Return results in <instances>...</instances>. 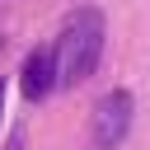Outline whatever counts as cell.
I'll return each mask as SVG.
<instances>
[{"mask_svg": "<svg viewBox=\"0 0 150 150\" xmlns=\"http://www.w3.org/2000/svg\"><path fill=\"white\" fill-rule=\"evenodd\" d=\"M0 112H5V84H0Z\"/></svg>", "mask_w": 150, "mask_h": 150, "instance_id": "5b68a950", "label": "cell"}, {"mask_svg": "<svg viewBox=\"0 0 150 150\" xmlns=\"http://www.w3.org/2000/svg\"><path fill=\"white\" fill-rule=\"evenodd\" d=\"M5 150H28V136H23V127H14V131H9V141H5Z\"/></svg>", "mask_w": 150, "mask_h": 150, "instance_id": "277c9868", "label": "cell"}, {"mask_svg": "<svg viewBox=\"0 0 150 150\" xmlns=\"http://www.w3.org/2000/svg\"><path fill=\"white\" fill-rule=\"evenodd\" d=\"M56 75H61V89H75L94 75L98 56H103V14L94 5H80L61 19V33H56Z\"/></svg>", "mask_w": 150, "mask_h": 150, "instance_id": "6da1fadb", "label": "cell"}, {"mask_svg": "<svg viewBox=\"0 0 150 150\" xmlns=\"http://www.w3.org/2000/svg\"><path fill=\"white\" fill-rule=\"evenodd\" d=\"M19 89L23 98L42 103L52 89H61V75H56V47H33L28 61H23V75H19Z\"/></svg>", "mask_w": 150, "mask_h": 150, "instance_id": "3957f363", "label": "cell"}, {"mask_svg": "<svg viewBox=\"0 0 150 150\" xmlns=\"http://www.w3.org/2000/svg\"><path fill=\"white\" fill-rule=\"evenodd\" d=\"M131 117H136V98H131V89H108V94L94 103V117H89V145H94V150H117V145L131 136Z\"/></svg>", "mask_w": 150, "mask_h": 150, "instance_id": "7a4b0ae2", "label": "cell"}]
</instances>
